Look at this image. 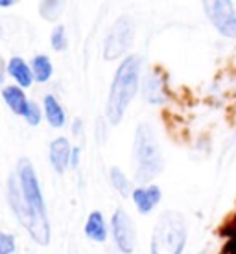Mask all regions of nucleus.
<instances>
[{"label": "nucleus", "instance_id": "nucleus-1", "mask_svg": "<svg viewBox=\"0 0 236 254\" xmlns=\"http://www.w3.org/2000/svg\"><path fill=\"white\" fill-rule=\"evenodd\" d=\"M141 58L139 56H128L124 59L111 83L109 90L107 107H105V116L111 126H118L128 111L129 103L139 92L141 87Z\"/></svg>", "mask_w": 236, "mask_h": 254}, {"label": "nucleus", "instance_id": "nucleus-2", "mask_svg": "<svg viewBox=\"0 0 236 254\" xmlns=\"http://www.w3.org/2000/svg\"><path fill=\"white\" fill-rule=\"evenodd\" d=\"M133 157L137 160L135 181L139 186L152 185L155 177H159L164 170V159L160 151L157 133L152 124H139L133 140Z\"/></svg>", "mask_w": 236, "mask_h": 254}, {"label": "nucleus", "instance_id": "nucleus-3", "mask_svg": "<svg viewBox=\"0 0 236 254\" xmlns=\"http://www.w3.org/2000/svg\"><path fill=\"white\" fill-rule=\"evenodd\" d=\"M188 223L179 210L160 212L150 238V254H185Z\"/></svg>", "mask_w": 236, "mask_h": 254}, {"label": "nucleus", "instance_id": "nucleus-4", "mask_svg": "<svg viewBox=\"0 0 236 254\" xmlns=\"http://www.w3.org/2000/svg\"><path fill=\"white\" fill-rule=\"evenodd\" d=\"M7 203L11 206L15 217L19 219V223L24 227L30 236L33 238V242L39 245H48L50 243V225H48V217H41L33 212L28 204H26L22 191L19 186V179L11 175L7 181Z\"/></svg>", "mask_w": 236, "mask_h": 254}, {"label": "nucleus", "instance_id": "nucleus-5", "mask_svg": "<svg viewBox=\"0 0 236 254\" xmlns=\"http://www.w3.org/2000/svg\"><path fill=\"white\" fill-rule=\"evenodd\" d=\"M135 39V20L129 15H120L111 26L105 43H103V59L115 61L122 58L131 48Z\"/></svg>", "mask_w": 236, "mask_h": 254}, {"label": "nucleus", "instance_id": "nucleus-6", "mask_svg": "<svg viewBox=\"0 0 236 254\" xmlns=\"http://www.w3.org/2000/svg\"><path fill=\"white\" fill-rule=\"evenodd\" d=\"M207 20L222 37L236 39V6L233 0H201Z\"/></svg>", "mask_w": 236, "mask_h": 254}, {"label": "nucleus", "instance_id": "nucleus-7", "mask_svg": "<svg viewBox=\"0 0 236 254\" xmlns=\"http://www.w3.org/2000/svg\"><path fill=\"white\" fill-rule=\"evenodd\" d=\"M17 179H19V186L22 191L26 204L41 217H46L45 199L41 193V186H39V179L35 173V168L28 159H20L17 164Z\"/></svg>", "mask_w": 236, "mask_h": 254}, {"label": "nucleus", "instance_id": "nucleus-8", "mask_svg": "<svg viewBox=\"0 0 236 254\" xmlns=\"http://www.w3.org/2000/svg\"><path fill=\"white\" fill-rule=\"evenodd\" d=\"M111 236L115 240L116 249L122 254H133L137 247V229L126 210H115L111 217Z\"/></svg>", "mask_w": 236, "mask_h": 254}, {"label": "nucleus", "instance_id": "nucleus-9", "mask_svg": "<svg viewBox=\"0 0 236 254\" xmlns=\"http://www.w3.org/2000/svg\"><path fill=\"white\" fill-rule=\"evenodd\" d=\"M142 94L144 100L152 105H164L168 102V87L166 77L160 70H150L142 79Z\"/></svg>", "mask_w": 236, "mask_h": 254}, {"label": "nucleus", "instance_id": "nucleus-10", "mask_svg": "<svg viewBox=\"0 0 236 254\" xmlns=\"http://www.w3.org/2000/svg\"><path fill=\"white\" fill-rule=\"evenodd\" d=\"M131 199H133L139 214L148 216L160 204V201H162V190L157 185H154V183L152 185L137 186L133 193H131Z\"/></svg>", "mask_w": 236, "mask_h": 254}, {"label": "nucleus", "instance_id": "nucleus-11", "mask_svg": "<svg viewBox=\"0 0 236 254\" xmlns=\"http://www.w3.org/2000/svg\"><path fill=\"white\" fill-rule=\"evenodd\" d=\"M71 155H72V147L71 142L65 138V136H59V138L52 140L50 144V162L52 168L58 173H65L67 168L71 166Z\"/></svg>", "mask_w": 236, "mask_h": 254}, {"label": "nucleus", "instance_id": "nucleus-12", "mask_svg": "<svg viewBox=\"0 0 236 254\" xmlns=\"http://www.w3.org/2000/svg\"><path fill=\"white\" fill-rule=\"evenodd\" d=\"M85 236L92 240L96 243H103L107 240V223H105V217H103L102 212H90L87 221H85Z\"/></svg>", "mask_w": 236, "mask_h": 254}, {"label": "nucleus", "instance_id": "nucleus-13", "mask_svg": "<svg viewBox=\"0 0 236 254\" xmlns=\"http://www.w3.org/2000/svg\"><path fill=\"white\" fill-rule=\"evenodd\" d=\"M7 74L19 83V87L26 89L33 83V72L32 68L26 64L22 58H11L7 63Z\"/></svg>", "mask_w": 236, "mask_h": 254}, {"label": "nucleus", "instance_id": "nucleus-14", "mask_svg": "<svg viewBox=\"0 0 236 254\" xmlns=\"http://www.w3.org/2000/svg\"><path fill=\"white\" fill-rule=\"evenodd\" d=\"M2 98H4V102H6L7 107L11 109V113H15V115H19V116H24V111L30 102L26 100V94H24V90H22V87H15V85L6 87V89L2 90Z\"/></svg>", "mask_w": 236, "mask_h": 254}, {"label": "nucleus", "instance_id": "nucleus-15", "mask_svg": "<svg viewBox=\"0 0 236 254\" xmlns=\"http://www.w3.org/2000/svg\"><path fill=\"white\" fill-rule=\"evenodd\" d=\"M45 116H46V120H48V124H50L52 127H56V129L65 126L67 116H65L63 107H61V103L58 102L56 96H52V94L45 96Z\"/></svg>", "mask_w": 236, "mask_h": 254}, {"label": "nucleus", "instance_id": "nucleus-16", "mask_svg": "<svg viewBox=\"0 0 236 254\" xmlns=\"http://www.w3.org/2000/svg\"><path fill=\"white\" fill-rule=\"evenodd\" d=\"M67 0H41L39 2V15L48 22H56L65 11Z\"/></svg>", "mask_w": 236, "mask_h": 254}, {"label": "nucleus", "instance_id": "nucleus-17", "mask_svg": "<svg viewBox=\"0 0 236 254\" xmlns=\"http://www.w3.org/2000/svg\"><path fill=\"white\" fill-rule=\"evenodd\" d=\"M109 175H111V185H113V188H115L122 197H129L133 193V190H135L133 185H131V181L128 179V175L122 172L120 168L113 166Z\"/></svg>", "mask_w": 236, "mask_h": 254}, {"label": "nucleus", "instance_id": "nucleus-18", "mask_svg": "<svg viewBox=\"0 0 236 254\" xmlns=\"http://www.w3.org/2000/svg\"><path fill=\"white\" fill-rule=\"evenodd\" d=\"M32 72H33V79H35V81L46 83L52 77V72H54L50 59L46 58V56H43V54H41V56H35L32 61Z\"/></svg>", "mask_w": 236, "mask_h": 254}, {"label": "nucleus", "instance_id": "nucleus-19", "mask_svg": "<svg viewBox=\"0 0 236 254\" xmlns=\"http://www.w3.org/2000/svg\"><path fill=\"white\" fill-rule=\"evenodd\" d=\"M50 43H52V48H54L56 52L67 50V46H69V39H67V32H65L63 26H58V28L52 32Z\"/></svg>", "mask_w": 236, "mask_h": 254}, {"label": "nucleus", "instance_id": "nucleus-20", "mask_svg": "<svg viewBox=\"0 0 236 254\" xmlns=\"http://www.w3.org/2000/svg\"><path fill=\"white\" fill-rule=\"evenodd\" d=\"M30 126H39L41 124V118H43V113H41V107H39L35 102H30L28 107L24 111V116H22Z\"/></svg>", "mask_w": 236, "mask_h": 254}, {"label": "nucleus", "instance_id": "nucleus-21", "mask_svg": "<svg viewBox=\"0 0 236 254\" xmlns=\"http://www.w3.org/2000/svg\"><path fill=\"white\" fill-rule=\"evenodd\" d=\"M0 254H15V238L0 230Z\"/></svg>", "mask_w": 236, "mask_h": 254}, {"label": "nucleus", "instance_id": "nucleus-22", "mask_svg": "<svg viewBox=\"0 0 236 254\" xmlns=\"http://www.w3.org/2000/svg\"><path fill=\"white\" fill-rule=\"evenodd\" d=\"M79 157H81V149H79V147H74L71 155V168H78V166H79Z\"/></svg>", "mask_w": 236, "mask_h": 254}, {"label": "nucleus", "instance_id": "nucleus-23", "mask_svg": "<svg viewBox=\"0 0 236 254\" xmlns=\"http://www.w3.org/2000/svg\"><path fill=\"white\" fill-rule=\"evenodd\" d=\"M6 72H7V66L4 64V59H2V56H0V83H4Z\"/></svg>", "mask_w": 236, "mask_h": 254}, {"label": "nucleus", "instance_id": "nucleus-24", "mask_svg": "<svg viewBox=\"0 0 236 254\" xmlns=\"http://www.w3.org/2000/svg\"><path fill=\"white\" fill-rule=\"evenodd\" d=\"M17 0H0V7H9V6H13Z\"/></svg>", "mask_w": 236, "mask_h": 254}, {"label": "nucleus", "instance_id": "nucleus-25", "mask_svg": "<svg viewBox=\"0 0 236 254\" xmlns=\"http://www.w3.org/2000/svg\"><path fill=\"white\" fill-rule=\"evenodd\" d=\"M79 129H81V122L79 120H76V126H72V131H74V133H79Z\"/></svg>", "mask_w": 236, "mask_h": 254}, {"label": "nucleus", "instance_id": "nucleus-26", "mask_svg": "<svg viewBox=\"0 0 236 254\" xmlns=\"http://www.w3.org/2000/svg\"><path fill=\"white\" fill-rule=\"evenodd\" d=\"M218 254H231V253H218Z\"/></svg>", "mask_w": 236, "mask_h": 254}]
</instances>
